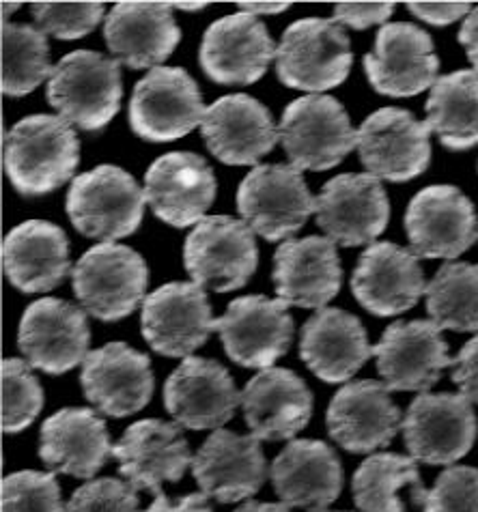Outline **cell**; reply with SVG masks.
Segmentation results:
<instances>
[{
	"instance_id": "60d3db41",
	"label": "cell",
	"mask_w": 478,
	"mask_h": 512,
	"mask_svg": "<svg viewBox=\"0 0 478 512\" xmlns=\"http://www.w3.org/2000/svg\"><path fill=\"white\" fill-rule=\"evenodd\" d=\"M54 474L24 469L3 480V512H65Z\"/></svg>"
},
{
	"instance_id": "83f0119b",
	"label": "cell",
	"mask_w": 478,
	"mask_h": 512,
	"mask_svg": "<svg viewBox=\"0 0 478 512\" xmlns=\"http://www.w3.org/2000/svg\"><path fill=\"white\" fill-rule=\"evenodd\" d=\"M242 409L250 435L259 442H287L313 416V392L289 368H265L242 390Z\"/></svg>"
},
{
	"instance_id": "f546056e",
	"label": "cell",
	"mask_w": 478,
	"mask_h": 512,
	"mask_svg": "<svg viewBox=\"0 0 478 512\" xmlns=\"http://www.w3.org/2000/svg\"><path fill=\"white\" fill-rule=\"evenodd\" d=\"M270 478L289 508L328 512L343 489V465L326 442L293 439L274 459Z\"/></svg>"
},
{
	"instance_id": "5bb4252c",
	"label": "cell",
	"mask_w": 478,
	"mask_h": 512,
	"mask_svg": "<svg viewBox=\"0 0 478 512\" xmlns=\"http://www.w3.org/2000/svg\"><path fill=\"white\" fill-rule=\"evenodd\" d=\"M377 371L390 392L427 394L455 366L442 330L433 321H395L373 347Z\"/></svg>"
},
{
	"instance_id": "4fadbf2b",
	"label": "cell",
	"mask_w": 478,
	"mask_h": 512,
	"mask_svg": "<svg viewBox=\"0 0 478 512\" xmlns=\"http://www.w3.org/2000/svg\"><path fill=\"white\" fill-rule=\"evenodd\" d=\"M431 130L410 110L379 108L358 130V153L369 175L405 183L423 175L431 162Z\"/></svg>"
},
{
	"instance_id": "e575fe53",
	"label": "cell",
	"mask_w": 478,
	"mask_h": 512,
	"mask_svg": "<svg viewBox=\"0 0 478 512\" xmlns=\"http://www.w3.org/2000/svg\"><path fill=\"white\" fill-rule=\"evenodd\" d=\"M427 125L448 151L478 145V74L470 69L438 78L427 99Z\"/></svg>"
},
{
	"instance_id": "f35d334b",
	"label": "cell",
	"mask_w": 478,
	"mask_h": 512,
	"mask_svg": "<svg viewBox=\"0 0 478 512\" xmlns=\"http://www.w3.org/2000/svg\"><path fill=\"white\" fill-rule=\"evenodd\" d=\"M3 431L20 433L28 429L44 407V390L28 362L3 360Z\"/></svg>"
},
{
	"instance_id": "7402d4cb",
	"label": "cell",
	"mask_w": 478,
	"mask_h": 512,
	"mask_svg": "<svg viewBox=\"0 0 478 512\" xmlns=\"http://www.w3.org/2000/svg\"><path fill=\"white\" fill-rule=\"evenodd\" d=\"M80 383L87 401L110 418H125L145 409L156 388L145 353L125 343H108L87 355Z\"/></svg>"
},
{
	"instance_id": "ee69618b",
	"label": "cell",
	"mask_w": 478,
	"mask_h": 512,
	"mask_svg": "<svg viewBox=\"0 0 478 512\" xmlns=\"http://www.w3.org/2000/svg\"><path fill=\"white\" fill-rule=\"evenodd\" d=\"M392 11H395V3H336L334 22L354 31H364L375 24L384 26Z\"/></svg>"
},
{
	"instance_id": "7bdbcfd3",
	"label": "cell",
	"mask_w": 478,
	"mask_h": 512,
	"mask_svg": "<svg viewBox=\"0 0 478 512\" xmlns=\"http://www.w3.org/2000/svg\"><path fill=\"white\" fill-rule=\"evenodd\" d=\"M65 512H140V502L125 480L100 478L74 491Z\"/></svg>"
},
{
	"instance_id": "836d02e7",
	"label": "cell",
	"mask_w": 478,
	"mask_h": 512,
	"mask_svg": "<svg viewBox=\"0 0 478 512\" xmlns=\"http://www.w3.org/2000/svg\"><path fill=\"white\" fill-rule=\"evenodd\" d=\"M3 269L22 293H46L72 272L69 241L61 226L48 220H26L3 241Z\"/></svg>"
},
{
	"instance_id": "52a82bcc",
	"label": "cell",
	"mask_w": 478,
	"mask_h": 512,
	"mask_svg": "<svg viewBox=\"0 0 478 512\" xmlns=\"http://www.w3.org/2000/svg\"><path fill=\"white\" fill-rule=\"evenodd\" d=\"M302 170L291 164H259L239 183L237 211L252 231L267 241L298 233L315 211Z\"/></svg>"
},
{
	"instance_id": "d4e9b609",
	"label": "cell",
	"mask_w": 478,
	"mask_h": 512,
	"mask_svg": "<svg viewBox=\"0 0 478 512\" xmlns=\"http://www.w3.org/2000/svg\"><path fill=\"white\" fill-rule=\"evenodd\" d=\"M351 293L371 315L397 317L418 304L427 293V282L412 250L379 241L360 254Z\"/></svg>"
},
{
	"instance_id": "8992f818",
	"label": "cell",
	"mask_w": 478,
	"mask_h": 512,
	"mask_svg": "<svg viewBox=\"0 0 478 512\" xmlns=\"http://www.w3.org/2000/svg\"><path fill=\"white\" fill-rule=\"evenodd\" d=\"M278 138L298 170H330L358 147V130L343 104L330 95H306L291 102L280 119Z\"/></svg>"
},
{
	"instance_id": "484cf974",
	"label": "cell",
	"mask_w": 478,
	"mask_h": 512,
	"mask_svg": "<svg viewBox=\"0 0 478 512\" xmlns=\"http://www.w3.org/2000/svg\"><path fill=\"white\" fill-rule=\"evenodd\" d=\"M201 134L216 160L229 166H259L278 138V127L259 99L235 93L207 106Z\"/></svg>"
},
{
	"instance_id": "7c38bea8",
	"label": "cell",
	"mask_w": 478,
	"mask_h": 512,
	"mask_svg": "<svg viewBox=\"0 0 478 512\" xmlns=\"http://www.w3.org/2000/svg\"><path fill=\"white\" fill-rule=\"evenodd\" d=\"M212 304L194 282H168L145 297L140 330L149 347L166 358H192L214 332Z\"/></svg>"
},
{
	"instance_id": "f1b7e54d",
	"label": "cell",
	"mask_w": 478,
	"mask_h": 512,
	"mask_svg": "<svg viewBox=\"0 0 478 512\" xmlns=\"http://www.w3.org/2000/svg\"><path fill=\"white\" fill-rule=\"evenodd\" d=\"M272 280L278 300L287 306L323 310L343 282L336 244L319 235L285 241L274 254Z\"/></svg>"
},
{
	"instance_id": "6da1fadb",
	"label": "cell",
	"mask_w": 478,
	"mask_h": 512,
	"mask_svg": "<svg viewBox=\"0 0 478 512\" xmlns=\"http://www.w3.org/2000/svg\"><path fill=\"white\" fill-rule=\"evenodd\" d=\"M80 140L61 117L33 115L11 127L5 142V173L22 196H44L74 177Z\"/></svg>"
},
{
	"instance_id": "8fae6325",
	"label": "cell",
	"mask_w": 478,
	"mask_h": 512,
	"mask_svg": "<svg viewBox=\"0 0 478 512\" xmlns=\"http://www.w3.org/2000/svg\"><path fill=\"white\" fill-rule=\"evenodd\" d=\"M89 343V321L78 306L44 297L24 310L18 347L31 368L46 375H65L84 364Z\"/></svg>"
},
{
	"instance_id": "1f68e13d",
	"label": "cell",
	"mask_w": 478,
	"mask_h": 512,
	"mask_svg": "<svg viewBox=\"0 0 478 512\" xmlns=\"http://www.w3.org/2000/svg\"><path fill=\"white\" fill-rule=\"evenodd\" d=\"M171 9V3H117L104 22L108 50L130 69H156L181 41Z\"/></svg>"
},
{
	"instance_id": "3957f363",
	"label": "cell",
	"mask_w": 478,
	"mask_h": 512,
	"mask_svg": "<svg viewBox=\"0 0 478 512\" xmlns=\"http://www.w3.org/2000/svg\"><path fill=\"white\" fill-rule=\"evenodd\" d=\"M145 190L123 168L102 164L72 181L67 216L84 237L115 244L143 222Z\"/></svg>"
},
{
	"instance_id": "30bf717a",
	"label": "cell",
	"mask_w": 478,
	"mask_h": 512,
	"mask_svg": "<svg viewBox=\"0 0 478 512\" xmlns=\"http://www.w3.org/2000/svg\"><path fill=\"white\" fill-rule=\"evenodd\" d=\"M401 429L412 459L451 465L472 450L478 424L472 403L463 394L427 392L414 398Z\"/></svg>"
},
{
	"instance_id": "7a4b0ae2",
	"label": "cell",
	"mask_w": 478,
	"mask_h": 512,
	"mask_svg": "<svg viewBox=\"0 0 478 512\" xmlns=\"http://www.w3.org/2000/svg\"><path fill=\"white\" fill-rule=\"evenodd\" d=\"M46 97L69 125L100 132L121 108V63L93 50L69 52L54 65Z\"/></svg>"
},
{
	"instance_id": "4316f807",
	"label": "cell",
	"mask_w": 478,
	"mask_h": 512,
	"mask_svg": "<svg viewBox=\"0 0 478 512\" xmlns=\"http://www.w3.org/2000/svg\"><path fill=\"white\" fill-rule=\"evenodd\" d=\"M194 480L201 493L220 504H233L257 495L267 480L261 442L252 435L218 429L194 454Z\"/></svg>"
},
{
	"instance_id": "8d00e7d4",
	"label": "cell",
	"mask_w": 478,
	"mask_h": 512,
	"mask_svg": "<svg viewBox=\"0 0 478 512\" xmlns=\"http://www.w3.org/2000/svg\"><path fill=\"white\" fill-rule=\"evenodd\" d=\"M425 295L427 312L440 330L478 332V265H442Z\"/></svg>"
},
{
	"instance_id": "277c9868",
	"label": "cell",
	"mask_w": 478,
	"mask_h": 512,
	"mask_svg": "<svg viewBox=\"0 0 478 512\" xmlns=\"http://www.w3.org/2000/svg\"><path fill=\"white\" fill-rule=\"evenodd\" d=\"M78 302L91 317L115 323L145 302L149 269L143 256L121 244L93 246L72 269Z\"/></svg>"
},
{
	"instance_id": "d590c367",
	"label": "cell",
	"mask_w": 478,
	"mask_h": 512,
	"mask_svg": "<svg viewBox=\"0 0 478 512\" xmlns=\"http://www.w3.org/2000/svg\"><path fill=\"white\" fill-rule=\"evenodd\" d=\"M420 489L423 480L418 474L416 459L395 452L371 454L356 469L351 491L360 512H405L399 500V489Z\"/></svg>"
},
{
	"instance_id": "ac0fdd59",
	"label": "cell",
	"mask_w": 478,
	"mask_h": 512,
	"mask_svg": "<svg viewBox=\"0 0 478 512\" xmlns=\"http://www.w3.org/2000/svg\"><path fill=\"white\" fill-rule=\"evenodd\" d=\"M364 71L379 95L414 97L438 82L440 59L427 31L395 22L379 28L375 50L364 56Z\"/></svg>"
},
{
	"instance_id": "5b68a950",
	"label": "cell",
	"mask_w": 478,
	"mask_h": 512,
	"mask_svg": "<svg viewBox=\"0 0 478 512\" xmlns=\"http://www.w3.org/2000/svg\"><path fill=\"white\" fill-rule=\"evenodd\" d=\"M354 54L349 37L334 20L304 18L283 33L276 52L278 80L289 89L319 95L349 76Z\"/></svg>"
},
{
	"instance_id": "e0dca14e",
	"label": "cell",
	"mask_w": 478,
	"mask_h": 512,
	"mask_svg": "<svg viewBox=\"0 0 478 512\" xmlns=\"http://www.w3.org/2000/svg\"><path fill=\"white\" fill-rule=\"evenodd\" d=\"M405 231L416 256L457 259L478 239L476 209L459 188L431 186L410 201Z\"/></svg>"
},
{
	"instance_id": "b9f144b4",
	"label": "cell",
	"mask_w": 478,
	"mask_h": 512,
	"mask_svg": "<svg viewBox=\"0 0 478 512\" xmlns=\"http://www.w3.org/2000/svg\"><path fill=\"white\" fill-rule=\"evenodd\" d=\"M31 13L41 33L63 41L89 35L104 18L102 3H33Z\"/></svg>"
},
{
	"instance_id": "74e56055",
	"label": "cell",
	"mask_w": 478,
	"mask_h": 512,
	"mask_svg": "<svg viewBox=\"0 0 478 512\" xmlns=\"http://www.w3.org/2000/svg\"><path fill=\"white\" fill-rule=\"evenodd\" d=\"M46 33L31 24H3V93L24 97L52 76Z\"/></svg>"
},
{
	"instance_id": "ab89813d",
	"label": "cell",
	"mask_w": 478,
	"mask_h": 512,
	"mask_svg": "<svg viewBox=\"0 0 478 512\" xmlns=\"http://www.w3.org/2000/svg\"><path fill=\"white\" fill-rule=\"evenodd\" d=\"M412 500L425 512H478V469L448 467L435 480L433 489H414Z\"/></svg>"
},
{
	"instance_id": "f5cc1de1",
	"label": "cell",
	"mask_w": 478,
	"mask_h": 512,
	"mask_svg": "<svg viewBox=\"0 0 478 512\" xmlns=\"http://www.w3.org/2000/svg\"><path fill=\"white\" fill-rule=\"evenodd\" d=\"M20 7V3H3V18L7 22V16H11L13 11H16Z\"/></svg>"
},
{
	"instance_id": "cb8c5ba5",
	"label": "cell",
	"mask_w": 478,
	"mask_h": 512,
	"mask_svg": "<svg viewBox=\"0 0 478 512\" xmlns=\"http://www.w3.org/2000/svg\"><path fill=\"white\" fill-rule=\"evenodd\" d=\"M326 424L330 437L341 448L354 454H371L395 439L403 426V416L392 403L386 383L360 379L334 394Z\"/></svg>"
},
{
	"instance_id": "ba28073f",
	"label": "cell",
	"mask_w": 478,
	"mask_h": 512,
	"mask_svg": "<svg viewBox=\"0 0 478 512\" xmlns=\"http://www.w3.org/2000/svg\"><path fill=\"white\" fill-rule=\"evenodd\" d=\"M184 265L199 287L216 293L242 289L259 265L255 231L244 220L207 216L186 239Z\"/></svg>"
},
{
	"instance_id": "816d5d0a",
	"label": "cell",
	"mask_w": 478,
	"mask_h": 512,
	"mask_svg": "<svg viewBox=\"0 0 478 512\" xmlns=\"http://www.w3.org/2000/svg\"><path fill=\"white\" fill-rule=\"evenodd\" d=\"M173 9H181V11H201L207 7V3H171Z\"/></svg>"
},
{
	"instance_id": "44dd1931",
	"label": "cell",
	"mask_w": 478,
	"mask_h": 512,
	"mask_svg": "<svg viewBox=\"0 0 478 512\" xmlns=\"http://www.w3.org/2000/svg\"><path fill=\"white\" fill-rule=\"evenodd\" d=\"M145 201L175 229L199 224L216 201L214 170L199 153H166L145 173Z\"/></svg>"
},
{
	"instance_id": "bcb514c9",
	"label": "cell",
	"mask_w": 478,
	"mask_h": 512,
	"mask_svg": "<svg viewBox=\"0 0 478 512\" xmlns=\"http://www.w3.org/2000/svg\"><path fill=\"white\" fill-rule=\"evenodd\" d=\"M416 18L431 26H448L463 16H470V3H407Z\"/></svg>"
},
{
	"instance_id": "d6986e66",
	"label": "cell",
	"mask_w": 478,
	"mask_h": 512,
	"mask_svg": "<svg viewBox=\"0 0 478 512\" xmlns=\"http://www.w3.org/2000/svg\"><path fill=\"white\" fill-rule=\"evenodd\" d=\"M119 474L136 491L162 495L164 482H179L194 457L177 422L158 418L130 424L112 446Z\"/></svg>"
},
{
	"instance_id": "9a60e30c",
	"label": "cell",
	"mask_w": 478,
	"mask_h": 512,
	"mask_svg": "<svg viewBox=\"0 0 478 512\" xmlns=\"http://www.w3.org/2000/svg\"><path fill=\"white\" fill-rule=\"evenodd\" d=\"M317 226L343 248H356L386 231L390 203L382 179L345 173L330 179L317 196Z\"/></svg>"
},
{
	"instance_id": "c3c4849f",
	"label": "cell",
	"mask_w": 478,
	"mask_h": 512,
	"mask_svg": "<svg viewBox=\"0 0 478 512\" xmlns=\"http://www.w3.org/2000/svg\"><path fill=\"white\" fill-rule=\"evenodd\" d=\"M459 44L466 48V54L470 63L474 65V71L478 74V7L470 11L466 22L461 24L459 31Z\"/></svg>"
},
{
	"instance_id": "4dcf8cb0",
	"label": "cell",
	"mask_w": 478,
	"mask_h": 512,
	"mask_svg": "<svg viewBox=\"0 0 478 512\" xmlns=\"http://www.w3.org/2000/svg\"><path fill=\"white\" fill-rule=\"evenodd\" d=\"M106 420L89 407L56 411L39 433V459L56 474L93 478L110 459Z\"/></svg>"
},
{
	"instance_id": "9c48e42d",
	"label": "cell",
	"mask_w": 478,
	"mask_h": 512,
	"mask_svg": "<svg viewBox=\"0 0 478 512\" xmlns=\"http://www.w3.org/2000/svg\"><path fill=\"white\" fill-rule=\"evenodd\" d=\"M205 110L199 84L184 67H156L136 82L128 119L143 140L171 142L203 123Z\"/></svg>"
},
{
	"instance_id": "ffe728a7",
	"label": "cell",
	"mask_w": 478,
	"mask_h": 512,
	"mask_svg": "<svg viewBox=\"0 0 478 512\" xmlns=\"http://www.w3.org/2000/svg\"><path fill=\"white\" fill-rule=\"evenodd\" d=\"M242 405L233 377L216 360L186 358L164 383V407L179 426L218 431Z\"/></svg>"
},
{
	"instance_id": "603a6c76",
	"label": "cell",
	"mask_w": 478,
	"mask_h": 512,
	"mask_svg": "<svg viewBox=\"0 0 478 512\" xmlns=\"http://www.w3.org/2000/svg\"><path fill=\"white\" fill-rule=\"evenodd\" d=\"M278 46L261 20L235 13L207 28L199 63L209 80L218 84H255L276 59Z\"/></svg>"
},
{
	"instance_id": "681fc988",
	"label": "cell",
	"mask_w": 478,
	"mask_h": 512,
	"mask_svg": "<svg viewBox=\"0 0 478 512\" xmlns=\"http://www.w3.org/2000/svg\"><path fill=\"white\" fill-rule=\"evenodd\" d=\"M239 9H244V13H283L291 7V3H257V0H250V3H237Z\"/></svg>"
},
{
	"instance_id": "d6a6232c",
	"label": "cell",
	"mask_w": 478,
	"mask_h": 512,
	"mask_svg": "<svg viewBox=\"0 0 478 512\" xmlns=\"http://www.w3.org/2000/svg\"><path fill=\"white\" fill-rule=\"evenodd\" d=\"M371 355L367 330L347 310L323 308L302 327L300 358L321 381L343 383L351 379Z\"/></svg>"
},
{
	"instance_id": "2e32d148",
	"label": "cell",
	"mask_w": 478,
	"mask_h": 512,
	"mask_svg": "<svg viewBox=\"0 0 478 512\" xmlns=\"http://www.w3.org/2000/svg\"><path fill=\"white\" fill-rule=\"evenodd\" d=\"M229 358L244 368H272L293 340V317L283 300L265 295L237 297L214 323Z\"/></svg>"
},
{
	"instance_id": "7dc6e473",
	"label": "cell",
	"mask_w": 478,
	"mask_h": 512,
	"mask_svg": "<svg viewBox=\"0 0 478 512\" xmlns=\"http://www.w3.org/2000/svg\"><path fill=\"white\" fill-rule=\"evenodd\" d=\"M207 500L209 497L205 493H192V495L181 497L177 502H171L162 493L153 500V504L145 512H214Z\"/></svg>"
},
{
	"instance_id": "f907efd6",
	"label": "cell",
	"mask_w": 478,
	"mask_h": 512,
	"mask_svg": "<svg viewBox=\"0 0 478 512\" xmlns=\"http://www.w3.org/2000/svg\"><path fill=\"white\" fill-rule=\"evenodd\" d=\"M233 512H291L287 504H272V502H246Z\"/></svg>"
},
{
	"instance_id": "f6af8a7d",
	"label": "cell",
	"mask_w": 478,
	"mask_h": 512,
	"mask_svg": "<svg viewBox=\"0 0 478 512\" xmlns=\"http://www.w3.org/2000/svg\"><path fill=\"white\" fill-rule=\"evenodd\" d=\"M453 381L461 390L459 394L478 405V336L461 347L453 366Z\"/></svg>"
}]
</instances>
